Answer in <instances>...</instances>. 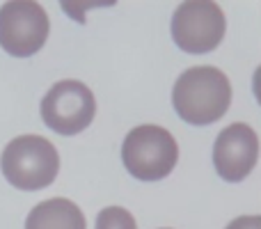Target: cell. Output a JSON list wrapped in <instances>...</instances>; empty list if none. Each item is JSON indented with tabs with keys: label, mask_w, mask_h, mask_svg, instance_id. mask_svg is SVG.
I'll return each mask as SVG.
<instances>
[{
	"label": "cell",
	"mask_w": 261,
	"mask_h": 229,
	"mask_svg": "<svg viewBox=\"0 0 261 229\" xmlns=\"http://www.w3.org/2000/svg\"><path fill=\"white\" fill-rule=\"evenodd\" d=\"M174 110L186 124L208 126L222 119L231 104L229 78L216 67L186 69L172 90Z\"/></svg>",
	"instance_id": "1"
},
{
	"label": "cell",
	"mask_w": 261,
	"mask_h": 229,
	"mask_svg": "<svg viewBox=\"0 0 261 229\" xmlns=\"http://www.w3.org/2000/svg\"><path fill=\"white\" fill-rule=\"evenodd\" d=\"M5 179L18 190L48 188L60 172V154L41 135H18L0 156Z\"/></svg>",
	"instance_id": "2"
},
{
	"label": "cell",
	"mask_w": 261,
	"mask_h": 229,
	"mask_svg": "<svg viewBox=\"0 0 261 229\" xmlns=\"http://www.w3.org/2000/svg\"><path fill=\"white\" fill-rule=\"evenodd\" d=\"M179 161V147L170 131L156 124H142L128 131L122 144V163L140 181H161L172 174Z\"/></svg>",
	"instance_id": "3"
},
{
	"label": "cell",
	"mask_w": 261,
	"mask_h": 229,
	"mask_svg": "<svg viewBox=\"0 0 261 229\" xmlns=\"http://www.w3.org/2000/svg\"><path fill=\"white\" fill-rule=\"evenodd\" d=\"M227 30L225 12L218 3L190 0L181 3L172 16V37L181 50L193 55L211 53L220 46Z\"/></svg>",
	"instance_id": "4"
},
{
	"label": "cell",
	"mask_w": 261,
	"mask_h": 229,
	"mask_svg": "<svg viewBox=\"0 0 261 229\" xmlns=\"http://www.w3.org/2000/svg\"><path fill=\"white\" fill-rule=\"evenodd\" d=\"M96 99L81 81H60L41 99V119L60 135H78L94 121Z\"/></svg>",
	"instance_id": "5"
},
{
	"label": "cell",
	"mask_w": 261,
	"mask_h": 229,
	"mask_svg": "<svg viewBox=\"0 0 261 229\" xmlns=\"http://www.w3.org/2000/svg\"><path fill=\"white\" fill-rule=\"evenodd\" d=\"M48 14L39 3L16 0L0 7V46L12 58H30L48 39Z\"/></svg>",
	"instance_id": "6"
},
{
	"label": "cell",
	"mask_w": 261,
	"mask_h": 229,
	"mask_svg": "<svg viewBox=\"0 0 261 229\" xmlns=\"http://www.w3.org/2000/svg\"><path fill=\"white\" fill-rule=\"evenodd\" d=\"M259 158V138L248 124H229L220 131L213 144V167L229 184L243 181L254 170Z\"/></svg>",
	"instance_id": "7"
},
{
	"label": "cell",
	"mask_w": 261,
	"mask_h": 229,
	"mask_svg": "<svg viewBox=\"0 0 261 229\" xmlns=\"http://www.w3.org/2000/svg\"><path fill=\"white\" fill-rule=\"evenodd\" d=\"M25 229H85V216L71 199L53 197L28 213Z\"/></svg>",
	"instance_id": "8"
},
{
	"label": "cell",
	"mask_w": 261,
	"mask_h": 229,
	"mask_svg": "<svg viewBox=\"0 0 261 229\" xmlns=\"http://www.w3.org/2000/svg\"><path fill=\"white\" fill-rule=\"evenodd\" d=\"M96 229H138V222L126 209L108 207L96 218Z\"/></svg>",
	"instance_id": "9"
},
{
	"label": "cell",
	"mask_w": 261,
	"mask_h": 229,
	"mask_svg": "<svg viewBox=\"0 0 261 229\" xmlns=\"http://www.w3.org/2000/svg\"><path fill=\"white\" fill-rule=\"evenodd\" d=\"M227 229H261V216H241L229 222Z\"/></svg>",
	"instance_id": "10"
},
{
	"label": "cell",
	"mask_w": 261,
	"mask_h": 229,
	"mask_svg": "<svg viewBox=\"0 0 261 229\" xmlns=\"http://www.w3.org/2000/svg\"><path fill=\"white\" fill-rule=\"evenodd\" d=\"M165 229H167V227H165Z\"/></svg>",
	"instance_id": "11"
}]
</instances>
